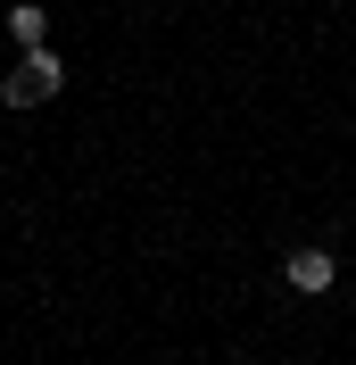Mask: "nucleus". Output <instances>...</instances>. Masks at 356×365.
<instances>
[{
  "label": "nucleus",
  "mask_w": 356,
  "mask_h": 365,
  "mask_svg": "<svg viewBox=\"0 0 356 365\" xmlns=\"http://www.w3.org/2000/svg\"><path fill=\"white\" fill-rule=\"evenodd\" d=\"M282 282H290L298 299H323V291L340 282V266H332V250H290V257H282Z\"/></svg>",
  "instance_id": "f03ea898"
},
{
  "label": "nucleus",
  "mask_w": 356,
  "mask_h": 365,
  "mask_svg": "<svg viewBox=\"0 0 356 365\" xmlns=\"http://www.w3.org/2000/svg\"><path fill=\"white\" fill-rule=\"evenodd\" d=\"M67 83V58H58V50H17V67H9V83H0V100H9V108H42L50 91Z\"/></svg>",
  "instance_id": "f257e3e1"
},
{
  "label": "nucleus",
  "mask_w": 356,
  "mask_h": 365,
  "mask_svg": "<svg viewBox=\"0 0 356 365\" xmlns=\"http://www.w3.org/2000/svg\"><path fill=\"white\" fill-rule=\"evenodd\" d=\"M9 42H17V50H42V42H50V9L17 0V9H9Z\"/></svg>",
  "instance_id": "7ed1b4c3"
}]
</instances>
